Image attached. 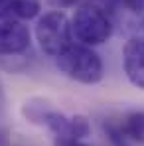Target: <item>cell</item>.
<instances>
[{"instance_id": "8", "label": "cell", "mask_w": 144, "mask_h": 146, "mask_svg": "<svg viewBox=\"0 0 144 146\" xmlns=\"http://www.w3.org/2000/svg\"><path fill=\"white\" fill-rule=\"evenodd\" d=\"M122 134L134 142V144L144 146V111H132L128 113L124 119H122V124H119Z\"/></svg>"}, {"instance_id": "12", "label": "cell", "mask_w": 144, "mask_h": 146, "mask_svg": "<svg viewBox=\"0 0 144 146\" xmlns=\"http://www.w3.org/2000/svg\"><path fill=\"white\" fill-rule=\"evenodd\" d=\"M0 146H10V134L6 128H0Z\"/></svg>"}, {"instance_id": "1", "label": "cell", "mask_w": 144, "mask_h": 146, "mask_svg": "<svg viewBox=\"0 0 144 146\" xmlns=\"http://www.w3.org/2000/svg\"><path fill=\"white\" fill-rule=\"evenodd\" d=\"M22 111L30 122L48 128L53 134V142H57V140H85L91 134V124L85 117H81V115L67 117V115L48 107V103H44L42 99L26 101Z\"/></svg>"}, {"instance_id": "2", "label": "cell", "mask_w": 144, "mask_h": 146, "mask_svg": "<svg viewBox=\"0 0 144 146\" xmlns=\"http://www.w3.org/2000/svg\"><path fill=\"white\" fill-rule=\"evenodd\" d=\"M55 63L63 75L83 85L99 83L105 73L101 55L85 44H71L63 53L55 57Z\"/></svg>"}, {"instance_id": "13", "label": "cell", "mask_w": 144, "mask_h": 146, "mask_svg": "<svg viewBox=\"0 0 144 146\" xmlns=\"http://www.w3.org/2000/svg\"><path fill=\"white\" fill-rule=\"evenodd\" d=\"M55 6H59V8H65V6H73L75 2H79V0H51Z\"/></svg>"}, {"instance_id": "4", "label": "cell", "mask_w": 144, "mask_h": 146, "mask_svg": "<svg viewBox=\"0 0 144 146\" xmlns=\"http://www.w3.org/2000/svg\"><path fill=\"white\" fill-rule=\"evenodd\" d=\"M36 40L42 51L49 57H57L73 44L71 20L61 10H51L40 16L36 24Z\"/></svg>"}, {"instance_id": "7", "label": "cell", "mask_w": 144, "mask_h": 146, "mask_svg": "<svg viewBox=\"0 0 144 146\" xmlns=\"http://www.w3.org/2000/svg\"><path fill=\"white\" fill-rule=\"evenodd\" d=\"M42 4L38 0H0V18L12 20H32L40 14Z\"/></svg>"}, {"instance_id": "14", "label": "cell", "mask_w": 144, "mask_h": 146, "mask_svg": "<svg viewBox=\"0 0 144 146\" xmlns=\"http://www.w3.org/2000/svg\"><path fill=\"white\" fill-rule=\"evenodd\" d=\"M4 101H6V99H4V87H2V83H0V109L4 107Z\"/></svg>"}, {"instance_id": "11", "label": "cell", "mask_w": 144, "mask_h": 146, "mask_svg": "<svg viewBox=\"0 0 144 146\" xmlns=\"http://www.w3.org/2000/svg\"><path fill=\"white\" fill-rule=\"evenodd\" d=\"M53 144L55 146H89L85 140H57Z\"/></svg>"}, {"instance_id": "5", "label": "cell", "mask_w": 144, "mask_h": 146, "mask_svg": "<svg viewBox=\"0 0 144 146\" xmlns=\"http://www.w3.org/2000/svg\"><path fill=\"white\" fill-rule=\"evenodd\" d=\"M32 44L30 28L12 18H0V55H20Z\"/></svg>"}, {"instance_id": "3", "label": "cell", "mask_w": 144, "mask_h": 146, "mask_svg": "<svg viewBox=\"0 0 144 146\" xmlns=\"http://www.w3.org/2000/svg\"><path fill=\"white\" fill-rule=\"evenodd\" d=\"M71 30L73 38L79 44L95 48L109 42V38L113 36V20L105 10V6L87 2L75 10L71 18Z\"/></svg>"}, {"instance_id": "6", "label": "cell", "mask_w": 144, "mask_h": 146, "mask_svg": "<svg viewBox=\"0 0 144 146\" xmlns=\"http://www.w3.org/2000/svg\"><path fill=\"white\" fill-rule=\"evenodd\" d=\"M122 67H124L126 79L136 89H144V38L132 36L124 42Z\"/></svg>"}, {"instance_id": "10", "label": "cell", "mask_w": 144, "mask_h": 146, "mask_svg": "<svg viewBox=\"0 0 144 146\" xmlns=\"http://www.w3.org/2000/svg\"><path fill=\"white\" fill-rule=\"evenodd\" d=\"M109 2L120 4V6H124L128 12H134V14L144 12V0H109Z\"/></svg>"}, {"instance_id": "9", "label": "cell", "mask_w": 144, "mask_h": 146, "mask_svg": "<svg viewBox=\"0 0 144 146\" xmlns=\"http://www.w3.org/2000/svg\"><path fill=\"white\" fill-rule=\"evenodd\" d=\"M103 128H105V134H107V138L111 140V144H113V146H130V140L122 134V130H120L119 124L105 122Z\"/></svg>"}]
</instances>
